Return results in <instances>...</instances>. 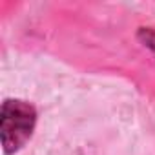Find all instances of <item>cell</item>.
Instances as JSON below:
<instances>
[{"mask_svg":"<svg viewBox=\"0 0 155 155\" xmlns=\"http://www.w3.org/2000/svg\"><path fill=\"white\" fill-rule=\"evenodd\" d=\"M37 126V110L33 104L18 99H8L0 111V137L4 153H17L33 135Z\"/></svg>","mask_w":155,"mask_h":155,"instance_id":"1","label":"cell"},{"mask_svg":"<svg viewBox=\"0 0 155 155\" xmlns=\"http://www.w3.org/2000/svg\"><path fill=\"white\" fill-rule=\"evenodd\" d=\"M137 38L142 42L144 48H148V49L155 55V31H153L151 28H139Z\"/></svg>","mask_w":155,"mask_h":155,"instance_id":"2","label":"cell"}]
</instances>
